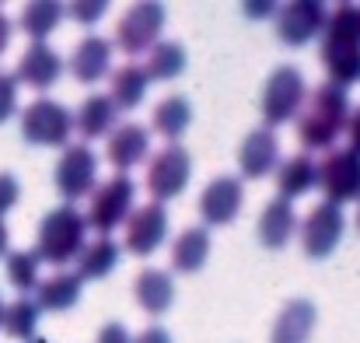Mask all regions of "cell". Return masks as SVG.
I'll use <instances>...</instances> for the list:
<instances>
[{"instance_id": "obj_16", "label": "cell", "mask_w": 360, "mask_h": 343, "mask_svg": "<svg viewBox=\"0 0 360 343\" xmlns=\"http://www.w3.org/2000/svg\"><path fill=\"white\" fill-rule=\"evenodd\" d=\"M60 74H63L60 53L49 49L46 42H32V46L21 53V60H18L14 81H21V85H28V88H35V92H46V88H53V85L60 81Z\"/></svg>"}, {"instance_id": "obj_9", "label": "cell", "mask_w": 360, "mask_h": 343, "mask_svg": "<svg viewBox=\"0 0 360 343\" xmlns=\"http://www.w3.org/2000/svg\"><path fill=\"white\" fill-rule=\"evenodd\" d=\"M189 175H193L189 151L179 147V144H168V147H161V151L150 158L143 182H147V193L154 197V204H165V200H175V197L186 189Z\"/></svg>"}, {"instance_id": "obj_30", "label": "cell", "mask_w": 360, "mask_h": 343, "mask_svg": "<svg viewBox=\"0 0 360 343\" xmlns=\"http://www.w3.org/2000/svg\"><path fill=\"white\" fill-rule=\"evenodd\" d=\"M182 70H186V49L179 42H158L147 49V63H143L147 81H175Z\"/></svg>"}, {"instance_id": "obj_21", "label": "cell", "mask_w": 360, "mask_h": 343, "mask_svg": "<svg viewBox=\"0 0 360 343\" xmlns=\"http://www.w3.org/2000/svg\"><path fill=\"white\" fill-rule=\"evenodd\" d=\"M297 231V214H294V204L287 200H269L259 214V242L266 249H283Z\"/></svg>"}, {"instance_id": "obj_42", "label": "cell", "mask_w": 360, "mask_h": 343, "mask_svg": "<svg viewBox=\"0 0 360 343\" xmlns=\"http://www.w3.org/2000/svg\"><path fill=\"white\" fill-rule=\"evenodd\" d=\"M0 319H4V298H0Z\"/></svg>"}, {"instance_id": "obj_33", "label": "cell", "mask_w": 360, "mask_h": 343, "mask_svg": "<svg viewBox=\"0 0 360 343\" xmlns=\"http://www.w3.org/2000/svg\"><path fill=\"white\" fill-rule=\"evenodd\" d=\"M14 113H18V81L14 74L0 70V123H7Z\"/></svg>"}, {"instance_id": "obj_35", "label": "cell", "mask_w": 360, "mask_h": 343, "mask_svg": "<svg viewBox=\"0 0 360 343\" xmlns=\"http://www.w3.org/2000/svg\"><path fill=\"white\" fill-rule=\"evenodd\" d=\"M105 11H109V4H105V0H95V4H74V7H70V14H74L81 25H95Z\"/></svg>"}, {"instance_id": "obj_34", "label": "cell", "mask_w": 360, "mask_h": 343, "mask_svg": "<svg viewBox=\"0 0 360 343\" xmlns=\"http://www.w3.org/2000/svg\"><path fill=\"white\" fill-rule=\"evenodd\" d=\"M18 197H21V182L11 172H0V218L18 204Z\"/></svg>"}, {"instance_id": "obj_39", "label": "cell", "mask_w": 360, "mask_h": 343, "mask_svg": "<svg viewBox=\"0 0 360 343\" xmlns=\"http://www.w3.org/2000/svg\"><path fill=\"white\" fill-rule=\"evenodd\" d=\"M11 32H14V25L7 21V14L0 11V56L7 53V46H11Z\"/></svg>"}, {"instance_id": "obj_23", "label": "cell", "mask_w": 360, "mask_h": 343, "mask_svg": "<svg viewBox=\"0 0 360 343\" xmlns=\"http://www.w3.org/2000/svg\"><path fill=\"white\" fill-rule=\"evenodd\" d=\"M116 116H120V109L112 106L109 95H88L74 116V130L84 140H95V137H105L116 130Z\"/></svg>"}, {"instance_id": "obj_8", "label": "cell", "mask_w": 360, "mask_h": 343, "mask_svg": "<svg viewBox=\"0 0 360 343\" xmlns=\"http://www.w3.org/2000/svg\"><path fill=\"white\" fill-rule=\"evenodd\" d=\"M53 179H56L60 197L70 200V207H74V200L91 197V189H95V179H98V154H95L88 144H67L63 154H60V161H56Z\"/></svg>"}, {"instance_id": "obj_36", "label": "cell", "mask_w": 360, "mask_h": 343, "mask_svg": "<svg viewBox=\"0 0 360 343\" xmlns=\"http://www.w3.org/2000/svg\"><path fill=\"white\" fill-rule=\"evenodd\" d=\"M95 343H133V340H129V333H126L122 323H109V326L98 330V340Z\"/></svg>"}, {"instance_id": "obj_38", "label": "cell", "mask_w": 360, "mask_h": 343, "mask_svg": "<svg viewBox=\"0 0 360 343\" xmlns=\"http://www.w3.org/2000/svg\"><path fill=\"white\" fill-rule=\"evenodd\" d=\"M347 137H350V147L360 154V109L347 119Z\"/></svg>"}, {"instance_id": "obj_6", "label": "cell", "mask_w": 360, "mask_h": 343, "mask_svg": "<svg viewBox=\"0 0 360 343\" xmlns=\"http://www.w3.org/2000/svg\"><path fill=\"white\" fill-rule=\"evenodd\" d=\"M74 133V116L53 99H35L21 113V137L35 147H67Z\"/></svg>"}, {"instance_id": "obj_40", "label": "cell", "mask_w": 360, "mask_h": 343, "mask_svg": "<svg viewBox=\"0 0 360 343\" xmlns=\"http://www.w3.org/2000/svg\"><path fill=\"white\" fill-rule=\"evenodd\" d=\"M11 252V231H7V225L0 221V259Z\"/></svg>"}, {"instance_id": "obj_27", "label": "cell", "mask_w": 360, "mask_h": 343, "mask_svg": "<svg viewBox=\"0 0 360 343\" xmlns=\"http://www.w3.org/2000/svg\"><path fill=\"white\" fill-rule=\"evenodd\" d=\"M116 263H120V245L112 238L84 242V249L77 256V277L81 280H102L116 270Z\"/></svg>"}, {"instance_id": "obj_31", "label": "cell", "mask_w": 360, "mask_h": 343, "mask_svg": "<svg viewBox=\"0 0 360 343\" xmlns=\"http://www.w3.org/2000/svg\"><path fill=\"white\" fill-rule=\"evenodd\" d=\"M39 308H35V301L32 298H18V301H11V305H4V319H0V326H4V333L11 337V340H35V330H39Z\"/></svg>"}, {"instance_id": "obj_43", "label": "cell", "mask_w": 360, "mask_h": 343, "mask_svg": "<svg viewBox=\"0 0 360 343\" xmlns=\"http://www.w3.org/2000/svg\"><path fill=\"white\" fill-rule=\"evenodd\" d=\"M357 228H360V211H357Z\"/></svg>"}, {"instance_id": "obj_19", "label": "cell", "mask_w": 360, "mask_h": 343, "mask_svg": "<svg viewBox=\"0 0 360 343\" xmlns=\"http://www.w3.org/2000/svg\"><path fill=\"white\" fill-rule=\"evenodd\" d=\"M81 287H84V280L74 270H56L53 277L39 280L32 301L39 312H67L81 301Z\"/></svg>"}, {"instance_id": "obj_22", "label": "cell", "mask_w": 360, "mask_h": 343, "mask_svg": "<svg viewBox=\"0 0 360 343\" xmlns=\"http://www.w3.org/2000/svg\"><path fill=\"white\" fill-rule=\"evenodd\" d=\"M133 294H136V305H140L143 312L161 316V312H168V308H172V301H175V284H172V277H168L165 270L147 266V270H140V273H136Z\"/></svg>"}, {"instance_id": "obj_13", "label": "cell", "mask_w": 360, "mask_h": 343, "mask_svg": "<svg viewBox=\"0 0 360 343\" xmlns=\"http://www.w3.org/2000/svg\"><path fill=\"white\" fill-rule=\"evenodd\" d=\"M168 238V211L165 204H143L133 207V214L126 218V249L133 256H150L161 242Z\"/></svg>"}, {"instance_id": "obj_15", "label": "cell", "mask_w": 360, "mask_h": 343, "mask_svg": "<svg viewBox=\"0 0 360 343\" xmlns=\"http://www.w3.org/2000/svg\"><path fill=\"white\" fill-rule=\"evenodd\" d=\"M67 67H70L74 81H81V85L102 81V77L112 70V39H105V35H84V39L74 46Z\"/></svg>"}, {"instance_id": "obj_2", "label": "cell", "mask_w": 360, "mask_h": 343, "mask_svg": "<svg viewBox=\"0 0 360 343\" xmlns=\"http://www.w3.org/2000/svg\"><path fill=\"white\" fill-rule=\"evenodd\" d=\"M347 119H350L347 92L326 81L297 109V137L308 151H333L336 137L347 130Z\"/></svg>"}, {"instance_id": "obj_41", "label": "cell", "mask_w": 360, "mask_h": 343, "mask_svg": "<svg viewBox=\"0 0 360 343\" xmlns=\"http://www.w3.org/2000/svg\"><path fill=\"white\" fill-rule=\"evenodd\" d=\"M28 343H49V340H42V337H35V340H28Z\"/></svg>"}, {"instance_id": "obj_32", "label": "cell", "mask_w": 360, "mask_h": 343, "mask_svg": "<svg viewBox=\"0 0 360 343\" xmlns=\"http://www.w3.org/2000/svg\"><path fill=\"white\" fill-rule=\"evenodd\" d=\"M4 266H7V280H11V287H18V291H35L39 287V256L35 252H25V249H11L7 256H4Z\"/></svg>"}, {"instance_id": "obj_10", "label": "cell", "mask_w": 360, "mask_h": 343, "mask_svg": "<svg viewBox=\"0 0 360 343\" xmlns=\"http://www.w3.org/2000/svg\"><path fill=\"white\" fill-rule=\"evenodd\" d=\"M161 28H165V7L161 4H133L116 25V46L126 56L147 53L150 46L161 42Z\"/></svg>"}, {"instance_id": "obj_25", "label": "cell", "mask_w": 360, "mask_h": 343, "mask_svg": "<svg viewBox=\"0 0 360 343\" xmlns=\"http://www.w3.org/2000/svg\"><path fill=\"white\" fill-rule=\"evenodd\" d=\"M210 259V231L207 228H186L172 242V266L179 273H200Z\"/></svg>"}, {"instance_id": "obj_14", "label": "cell", "mask_w": 360, "mask_h": 343, "mask_svg": "<svg viewBox=\"0 0 360 343\" xmlns=\"http://www.w3.org/2000/svg\"><path fill=\"white\" fill-rule=\"evenodd\" d=\"M241 204H245V189L235 175H217L200 193V214L207 225H231L241 214Z\"/></svg>"}, {"instance_id": "obj_28", "label": "cell", "mask_w": 360, "mask_h": 343, "mask_svg": "<svg viewBox=\"0 0 360 343\" xmlns=\"http://www.w3.org/2000/svg\"><path fill=\"white\" fill-rule=\"evenodd\" d=\"M189 123H193V106H189L186 95H168V99H161V102L154 106V113H150V126H154L161 137H168L172 144L186 133Z\"/></svg>"}, {"instance_id": "obj_26", "label": "cell", "mask_w": 360, "mask_h": 343, "mask_svg": "<svg viewBox=\"0 0 360 343\" xmlns=\"http://www.w3.org/2000/svg\"><path fill=\"white\" fill-rule=\"evenodd\" d=\"M147 74H143V67L140 63H133V60H126L122 67L112 70V92H109V99H112V106L116 109H136L140 102H143V95H147Z\"/></svg>"}, {"instance_id": "obj_3", "label": "cell", "mask_w": 360, "mask_h": 343, "mask_svg": "<svg viewBox=\"0 0 360 343\" xmlns=\"http://www.w3.org/2000/svg\"><path fill=\"white\" fill-rule=\"evenodd\" d=\"M88 238V225L84 214H77L70 204L49 211L39 225V238H35V256L39 263H53V266H67L70 259L81 256Z\"/></svg>"}, {"instance_id": "obj_24", "label": "cell", "mask_w": 360, "mask_h": 343, "mask_svg": "<svg viewBox=\"0 0 360 343\" xmlns=\"http://www.w3.org/2000/svg\"><path fill=\"white\" fill-rule=\"evenodd\" d=\"M315 175H319V161L311 154H294L287 158L280 168H276V189H280V200H297L304 197L311 186H315Z\"/></svg>"}, {"instance_id": "obj_12", "label": "cell", "mask_w": 360, "mask_h": 343, "mask_svg": "<svg viewBox=\"0 0 360 343\" xmlns=\"http://www.w3.org/2000/svg\"><path fill=\"white\" fill-rule=\"evenodd\" d=\"M326 18H329V11H326L319 0L283 4V7L276 11V35H280L287 46H304V42H311V39L326 28Z\"/></svg>"}, {"instance_id": "obj_1", "label": "cell", "mask_w": 360, "mask_h": 343, "mask_svg": "<svg viewBox=\"0 0 360 343\" xmlns=\"http://www.w3.org/2000/svg\"><path fill=\"white\" fill-rule=\"evenodd\" d=\"M326 39H322V67L329 74V85L350 88L360 81V7L357 4H336L326 18Z\"/></svg>"}, {"instance_id": "obj_4", "label": "cell", "mask_w": 360, "mask_h": 343, "mask_svg": "<svg viewBox=\"0 0 360 343\" xmlns=\"http://www.w3.org/2000/svg\"><path fill=\"white\" fill-rule=\"evenodd\" d=\"M133 197H136L133 179L116 172L112 179H105L102 186H95V189H91L84 225H88V228H95L102 238H109V231H116L120 225H126V218L133 214Z\"/></svg>"}, {"instance_id": "obj_37", "label": "cell", "mask_w": 360, "mask_h": 343, "mask_svg": "<svg viewBox=\"0 0 360 343\" xmlns=\"http://www.w3.org/2000/svg\"><path fill=\"white\" fill-rule=\"evenodd\" d=\"M133 343H172V333H168V330H161V326H147V330H143Z\"/></svg>"}, {"instance_id": "obj_18", "label": "cell", "mask_w": 360, "mask_h": 343, "mask_svg": "<svg viewBox=\"0 0 360 343\" xmlns=\"http://www.w3.org/2000/svg\"><path fill=\"white\" fill-rule=\"evenodd\" d=\"M147 147H150V137H147V126L140 123H122L109 133V144H105V154L112 161V168L126 175V168L140 165L147 158Z\"/></svg>"}, {"instance_id": "obj_20", "label": "cell", "mask_w": 360, "mask_h": 343, "mask_svg": "<svg viewBox=\"0 0 360 343\" xmlns=\"http://www.w3.org/2000/svg\"><path fill=\"white\" fill-rule=\"evenodd\" d=\"M315 305L297 298V301H287L283 312L276 316L273 330H269V343H308L311 340V330H315Z\"/></svg>"}, {"instance_id": "obj_29", "label": "cell", "mask_w": 360, "mask_h": 343, "mask_svg": "<svg viewBox=\"0 0 360 343\" xmlns=\"http://www.w3.org/2000/svg\"><path fill=\"white\" fill-rule=\"evenodd\" d=\"M60 18H63V4H56V0H35V4H25V11L18 18V28L32 42H46V35L60 25Z\"/></svg>"}, {"instance_id": "obj_5", "label": "cell", "mask_w": 360, "mask_h": 343, "mask_svg": "<svg viewBox=\"0 0 360 343\" xmlns=\"http://www.w3.org/2000/svg\"><path fill=\"white\" fill-rule=\"evenodd\" d=\"M315 186H322L326 204H350L360 200V154L354 147H333L326 151V158L319 161V175Z\"/></svg>"}, {"instance_id": "obj_17", "label": "cell", "mask_w": 360, "mask_h": 343, "mask_svg": "<svg viewBox=\"0 0 360 343\" xmlns=\"http://www.w3.org/2000/svg\"><path fill=\"white\" fill-rule=\"evenodd\" d=\"M280 165V140L273 130H252L238 147V168L245 179H262Z\"/></svg>"}, {"instance_id": "obj_7", "label": "cell", "mask_w": 360, "mask_h": 343, "mask_svg": "<svg viewBox=\"0 0 360 343\" xmlns=\"http://www.w3.org/2000/svg\"><path fill=\"white\" fill-rule=\"evenodd\" d=\"M304 99H308L304 74H301L297 67L283 63V67H276V70L269 74V81H266V88H262V119H266L269 126L290 123V119L297 116V109L304 106ZM269 126H266V130H269Z\"/></svg>"}, {"instance_id": "obj_11", "label": "cell", "mask_w": 360, "mask_h": 343, "mask_svg": "<svg viewBox=\"0 0 360 343\" xmlns=\"http://www.w3.org/2000/svg\"><path fill=\"white\" fill-rule=\"evenodd\" d=\"M343 231H347V214H343V207L322 200V204L304 218V225H301V245H304V252H308L311 259H326V256L336 252Z\"/></svg>"}]
</instances>
